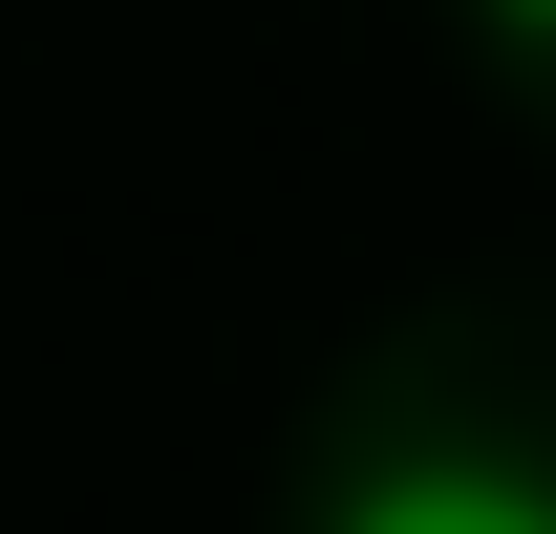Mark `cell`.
Listing matches in <instances>:
<instances>
[{
	"mask_svg": "<svg viewBox=\"0 0 556 534\" xmlns=\"http://www.w3.org/2000/svg\"><path fill=\"white\" fill-rule=\"evenodd\" d=\"M321 534H556V470H514V449H407V470H364Z\"/></svg>",
	"mask_w": 556,
	"mask_h": 534,
	"instance_id": "obj_1",
	"label": "cell"
},
{
	"mask_svg": "<svg viewBox=\"0 0 556 534\" xmlns=\"http://www.w3.org/2000/svg\"><path fill=\"white\" fill-rule=\"evenodd\" d=\"M492 22H514V43H556V0H492Z\"/></svg>",
	"mask_w": 556,
	"mask_h": 534,
	"instance_id": "obj_2",
	"label": "cell"
}]
</instances>
